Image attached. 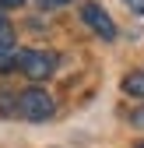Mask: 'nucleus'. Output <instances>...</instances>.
<instances>
[{
    "mask_svg": "<svg viewBox=\"0 0 144 148\" xmlns=\"http://www.w3.org/2000/svg\"><path fill=\"white\" fill-rule=\"evenodd\" d=\"M14 113L21 116V120L42 123V120H49L53 113H56V102H53V95L42 92V88H25L21 95L14 99Z\"/></svg>",
    "mask_w": 144,
    "mask_h": 148,
    "instance_id": "obj_1",
    "label": "nucleus"
},
{
    "mask_svg": "<svg viewBox=\"0 0 144 148\" xmlns=\"http://www.w3.org/2000/svg\"><path fill=\"white\" fill-rule=\"evenodd\" d=\"M14 67L32 81H46L56 71V53H49V49H21L14 57Z\"/></svg>",
    "mask_w": 144,
    "mask_h": 148,
    "instance_id": "obj_2",
    "label": "nucleus"
},
{
    "mask_svg": "<svg viewBox=\"0 0 144 148\" xmlns=\"http://www.w3.org/2000/svg\"><path fill=\"white\" fill-rule=\"evenodd\" d=\"M81 18H84V25L92 28L95 35H102L105 42H113V39H116V25H113L109 11H105L102 4H95V0H88V4L81 7Z\"/></svg>",
    "mask_w": 144,
    "mask_h": 148,
    "instance_id": "obj_3",
    "label": "nucleus"
},
{
    "mask_svg": "<svg viewBox=\"0 0 144 148\" xmlns=\"http://www.w3.org/2000/svg\"><path fill=\"white\" fill-rule=\"evenodd\" d=\"M123 92H127L130 99H144V71H130L127 78H123Z\"/></svg>",
    "mask_w": 144,
    "mask_h": 148,
    "instance_id": "obj_4",
    "label": "nucleus"
},
{
    "mask_svg": "<svg viewBox=\"0 0 144 148\" xmlns=\"http://www.w3.org/2000/svg\"><path fill=\"white\" fill-rule=\"evenodd\" d=\"M11 49H14V28L4 21V14H0V57L11 53Z\"/></svg>",
    "mask_w": 144,
    "mask_h": 148,
    "instance_id": "obj_5",
    "label": "nucleus"
},
{
    "mask_svg": "<svg viewBox=\"0 0 144 148\" xmlns=\"http://www.w3.org/2000/svg\"><path fill=\"white\" fill-rule=\"evenodd\" d=\"M130 123H134V127H141V131H144V106H141V109H134V113H130Z\"/></svg>",
    "mask_w": 144,
    "mask_h": 148,
    "instance_id": "obj_6",
    "label": "nucleus"
},
{
    "mask_svg": "<svg viewBox=\"0 0 144 148\" xmlns=\"http://www.w3.org/2000/svg\"><path fill=\"white\" fill-rule=\"evenodd\" d=\"M127 4H130L134 14H144V0H127Z\"/></svg>",
    "mask_w": 144,
    "mask_h": 148,
    "instance_id": "obj_7",
    "label": "nucleus"
},
{
    "mask_svg": "<svg viewBox=\"0 0 144 148\" xmlns=\"http://www.w3.org/2000/svg\"><path fill=\"white\" fill-rule=\"evenodd\" d=\"M42 7H63V4H70V0H39Z\"/></svg>",
    "mask_w": 144,
    "mask_h": 148,
    "instance_id": "obj_8",
    "label": "nucleus"
},
{
    "mask_svg": "<svg viewBox=\"0 0 144 148\" xmlns=\"http://www.w3.org/2000/svg\"><path fill=\"white\" fill-rule=\"evenodd\" d=\"M0 4H4V7H21L25 0H0Z\"/></svg>",
    "mask_w": 144,
    "mask_h": 148,
    "instance_id": "obj_9",
    "label": "nucleus"
},
{
    "mask_svg": "<svg viewBox=\"0 0 144 148\" xmlns=\"http://www.w3.org/2000/svg\"><path fill=\"white\" fill-rule=\"evenodd\" d=\"M134 148H144V141H137V145H134Z\"/></svg>",
    "mask_w": 144,
    "mask_h": 148,
    "instance_id": "obj_10",
    "label": "nucleus"
}]
</instances>
